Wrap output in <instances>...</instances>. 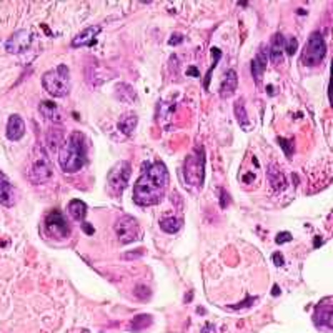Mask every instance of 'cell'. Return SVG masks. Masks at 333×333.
Masks as SVG:
<instances>
[{"label": "cell", "instance_id": "cell-1", "mask_svg": "<svg viewBox=\"0 0 333 333\" xmlns=\"http://www.w3.org/2000/svg\"><path fill=\"white\" fill-rule=\"evenodd\" d=\"M168 184V170L163 162L147 163L134 187V200L137 205L148 207L165 197Z\"/></svg>", "mask_w": 333, "mask_h": 333}, {"label": "cell", "instance_id": "cell-2", "mask_svg": "<svg viewBox=\"0 0 333 333\" xmlns=\"http://www.w3.org/2000/svg\"><path fill=\"white\" fill-rule=\"evenodd\" d=\"M87 162V139L82 132H74L58 150V163L65 173L79 172Z\"/></svg>", "mask_w": 333, "mask_h": 333}, {"label": "cell", "instance_id": "cell-3", "mask_svg": "<svg viewBox=\"0 0 333 333\" xmlns=\"http://www.w3.org/2000/svg\"><path fill=\"white\" fill-rule=\"evenodd\" d=\"M42 85L52 97H65L70 94V72L67 65H58L42 75Z\"/></svg>", "mask_w": 333, "mask_h": 333}, {"label": "cell", "instance_id": "cell-4", "mask_svg": "<svg viewBox=\"0 0 333 333\" xmlns=\"http://www.w3.org/2000/svg\"><path fill=\"white\" fill-rule=\"evenodd\" d=\"M25 177L34 185H44L45 182L50 180V177H52V165H50L47 153L42 148H35L34 157L27 163Z\"/></svg>", "mask_w": 333, "mask_h": 333}, {"label": "cell", "instance_id": "cell-5", "mask_svg": "<svg viewBox=\"0 0 333 333\" xmlns=\"http://www.w3.org/2000/svg\"><path fill=\"white\" fill-rule=\"evenodd\" d=\"M184 177L189 185L202 187L205 180V153L203 148L198 147L193 153L189 155L184 165Z\"/></svg>", "mask_w": 333, "mask_h": 333}, {"label": "cell", "instance_id": "cell-6", "mask_svg": "<svg viewBox=\"0 0 333 333\" xmlns=\"http://www.w3.org/2000/svg\"><path fill=\"white\" fill-rule=\"evenodd\" d=\"M327 55V44L323 40L320 32H313L310 34L308 42L305 45L303 53H302V62L307 67H315L318 65Z\"/></svg>", "mask_w": 333, "mask_h": 333}, {"label": "cell", "instance_id": "cell-7", "mask_svg": "<svg viewBox=\"0 0 333 333\" xmlns=\"http://www.w3.org/2000/svg\"><path fill=\"white\" fill-rule=\"evenodd\" d=\"M130 173H132V167L129 162L127 160L118 162L107 177L108 193L113 195V197H120L122 191L125 190V187L129 185Z\"/></svg>", "mask_w": 333, "mask_h": 333}, {"label": "cell", "instance_id": "cell-8", "mask_svg": "<svg viewBox=\"0 0 333 333\" xmlns=\"http://www.w3.org/2000/svg\"><path fill=\"white\" fill-rule=\"evenodd\" d=\"M45 232H47L48 237L57 240L67 238L70 235V227H68V222L65 220L63 213H60L58 210H53L50 212L47 218H45Z\"/></svg>", "mask_w": 333, "mask_h": 333}, {"label": "cell", "instance_id": "cell-9", "mask_svg": "<svg viewBox=\"0 0 333 333\" xmlns=\"http://www.w3.org/2000/svg\"><path fill=\"white\" fill-rule=\"evenodd\" d=\"M115 234L122 243H132L139 238L140 235V225L134 217L124 215L120 217L115 223Z\"/></svg>", "mask_w": 333, "mask_h": 333}, {"label": "cell", "instance_id": "cell-10", "mask_svg": "<svg viewBox=\"0 0 333 333\" xmlns=\"http://www.w3.org/2000/svg\"><path fill=\"white\" fill-rule=\"evenodd\" d=\"M32 39H34V35H32V32L27 30V29L15 32V34H13L12 37L7 40L5 50L8 53H22V52H25V50L32 45Z\"/></svg>", "mask_w": 333, "mask_h": 333}, {"label": "cell", "instance_id": "cell-11", "mask_svg": "<svg viewBox=\"0 0 333 333\" xmlns=\"http://www.w3.org/2000/svg\"><path fill=\"white\" fill-rule=\"evenodd\" d=\"M24 134H25L24 118H22L20 115H17V113H13L7 122V129H5L7 139L12 140V142H17V140H20L22 137H24Z\"/></svg>", "mask_w": 333, "mask_h": 333}, {"label": "cell", "instance_id": "cell-12", "mask_svg": "<svg viewBox=\"0 0 333 333\" xmlns=\"http://www.w3.org/2000/svg\"><path fill=\"white\" fill-rule=\"evenodd\" d=\"M268 182H270V187L273 191H284L286 189V177L285 173L282 172V168L277 165V163H270L267 170Z\"/></svg>", "mask_w": 333, "mask_h": 333}, {"label": "cell", "instance_id": "cell-13", "mask_svg": "<svg viewBox=\"0 0 333 333\" xmlns=\"http://www.w3.org/2000/svg\"><path fill=\"white\" fill-rule=\"evenodd\" d=\"M39 108H40V113H42V117L45 120L52 122L53 125L62 124V112H60V108L57 107V103L50 102V100H44Z\"/></svg>", "mask_w": 333, "mask_h": 333}, {"label": "cell", "instance_id": "cell-14", "mask_svg": "<svg viewBox=\"0 0 333 333\" xmlns=\"http://www.w3.org/2000/svg\"><path fill=\"white\" fill-rule=\"evenodd\" d=\"M237 85H238V75H237L235 70H227L225 75H223L222 85H220V95L223 98H229L232 94L237 90Z\"/></svg>", "mask_w": 333, "mask_h": 333}, {"label": "cell", "instance_id": "cell-15", "mask_svg": "<svg viewBox=\"0 0 333 333\" xmlns=\"http://www.w3.org/2000/svg\"><path fill=\"white\" fill-rule=\"evenodd\" d=\"M315 323L318 327H325L333 330V307L332 305H322L315 310Z\"/></svg>", "mask_w": 333, "mask_h": 333}, {"label": "cell", "instance_id": "cell-16", "mask_svg": "<svg viewBox=\"0 0 333 333\" xmlns=\"http://www.w3.org/2000/svg\"><path fill=\"white\" fill-rule=\"evenodd\" d=\"M0 203L5 207H12L15 203V193H13L12 184L5 179L2 172H0Z\"/></svg>", "mask_w": 333, "mask_h": 333}, {"label": "cell", "instance_id": "cell-17", "mask_svg": "<svg viewBox=\"0 0 333 333\" xmlns=\"http://www.w3.org/2000/svg\"><path fill=\"white\" fill-rule=\"evenodd\" d=\"M100 27L98 25H92V27H87V29H84L80 32L79 35L74 39V42H72V45L74 47H84V45H90L94 44L95 37L100 34Z\"/></svg>", "mask_w": 333, "mask_h": 333}, {"label": "cell", "instance_id": "cell-18", "mask_svg": "<svg viewBox=\"0 0 333 333\" xmlns=\"http://www.w3.org/2000/svg\"><path fill=\"white\" fill-rule=\"evenodd\" d=\"M267 58H268V53H267V47L265 45H262L257 53V57L253 58L252 62V74H253V79L255 80H260V77L263 75V72H265V67H267Z\"/></svg>", "mask_w": 333, "mask_h": 333}, {"label": "cell", "instance_id": "cell-19", "mask_svg": "<svg viewBox=\"0 0 333 333\" xmlns=\"http://www.w3.org/2000/svg\"><path fill=\"white\" fill-rule=\"evenodd\" d=\"M272 50H270V60L273 63H282V60H284V50H285V40L284 35L282 34H275V37L272 39Z\"/></svg>", "mask_w": 333, "mask_h": 333}, {"label": "cell", "instance_id": "cell-20", "mask_svg": "<svg viewBox=\"0 0 333 333\" xmlns=\"http://www.w3.org/2000/svg\"><path fill=\"white\" fill-rule=\"evenodd\" d=\"M137 124H139V118H137L135 113H127V115H124L120 120H118L117 127L124 135H132V132L135 130Z\"/></svg>", "mask_w": 333, "mask_h": 333}, {"label": "cell", "instance_id": "cell-21", "mask_svg": "<svg viewBox=\"0 0 333 333\" xmlns=\"http://www.w3.org/2000/svg\"><path fill=\"white\" fill-rule=\"evenodd\" d=\"M68 213L70 217L77 222H84V218L87 217V205L82 200H72L68 203Z\"/></svg>", "mask_w": 333, "mask_h": 333}, {"label": "cell", "instance_id": "cell-22", "mask_svg": "<svg viewBox=\"0 0 333 333\" xmlns=\"http://www.w3.org/2000/svg\"><path fill=\"white\" fill-rule=\"evenodd\" d=\"M182 225H184V222L177 217H163L160 220L162 230L167 232V234H177L182 229Z\"/></svg>", "mask_w": 333, "mask_h": 333}, {"label": "cell", "instance_id": "cell-23", "mask_svg": "<svg viewBox=\"0 0 333 333\" xmlns=\"http://www.w3.org/2000/svg\"><path fill=\"white\" fill-rule=\"evenodd\" d=\"M153 323V318L150 317V315L143 313V315H137L134 317V320L130 322V330L132 332H140V330H145V328H148L150 325Z\"/></svg>", "mask_w": 333, "mask_h": 333}, {"label": "cell", "instance_id": "cell-24", "mask_svg": "<svg viewBox=\"0 0 333 333\" xmlns=\"http://www.w3.org/2000/svg\"><path fill=\"white\" fill-rule=\"evenodd\" d=\"M47 143H48L50 150H58V147L62 148V145H63L62 130H58V129H55V127H52V129L48 130V134H47Z\"/></svg>", "mask_w": 333, "mask_h": 333}, {"label": "cell", "instance_id": "cell-25", "mask_svg": "<svg viewBox=\"0 0 333 333\" xmlns=\"http://www.w3.org/2000/svg\"><path fill=\"white\" fill-rule=\"evenodd\" d=\"M115 90H117V98L122 100V102L130 103V102H134V100L137 98L135 90L132 89L130 85H127V84H118Z\"/></svg>", "mask_w": 333, "mask_h": 333}, {"label": "cell", "instance_id": "cell-26", "mask_svg": "<svg viewBox=\"0 0 333 333\" xmlns=\"http://www.w3.org/2000/svg\"><path fill=\"white\" fill-rule=\"evenodd\" d=\"M235 117H237V120H238V124L241 125V129H247L248 115L243 107V100H237L235 102Z\"/></svg>", "mask_w": 333, "mask_h": 333}, {"label": "cell", "instance_id": "cell-27", "mask_svg": "<svg viewBox=\"0 0 333 333\" xmlns=\"http://www.w3.org/2000/svg\"><path fill=\"white\" fill-rule=\"evenodd\" d=\"M296 47H298V42H296L295 37H290L288 40H285V52L288 53V55H293L296 52Z\"/></svg>", "mask_w": 333, "mask_h": 333}, {"label": "cell", "instance_id": "cell-28", "mask_svg": "<svg viewBox=\"0 0 333 333\" xmlns=\"http://www.w3.org/2000/svg\"><path fill=\"white\" fill-rule=\"evenodd\" d=\"M212 53H213V67H215V65H217V62H218V58L222 57V52H220V50H218V48H215V47H213V48H212ZM213 67L210 68V74H212ZM210 74H208L207 80H205V84H203V87H205V89H208V84H210Z\"/></svg>", "mask_w": 333, "mask_h": 333}, {"label": "cell", "instance_id": "cell-29", "mask_svg": "<svg viewBox=\"0 0 333 333\" xmlns=\"http://www.w3.org/2000/svg\"><path fill=\"white\" fill-rule=\"evenodd\" d=\"M278 143L284 145V152L288 155V157H291V153H293V147H291V140H285V139H278Z\"/></svg>", "mask_w": 333, "mask_h": 333}, {"label": "cell", "instance_id": "cell-30", "mask_svg": "<svg viewBox=\"0 0 333 333\" xmlns=\"http://www.w3.org/2000/svg\"><path fill=\"white\" fill-rule=\"evenodd\" d=\"M290 240H291V234H288V232H280V234L277 235V238H275V241L278 245L285 243V241H290Z\"/></svg>", "mask_w": 333, "mask_h": 333}, {"label": "cell", "instance_id": "cell-31", "mask_svg": "<svg viewBox=\"0 0 333 333\" xmlns=\"http://www.w3.org/2000/svg\"><path fill=\"white\" fill-rule=\"evenodd\" d=\"M328 100L333 107V60H332V72H330V85H328Z\"/></svg>", "mask_w": 333, "mask_h": 333}, {"label": "cell", "instance_id": "cell-32", "mask_svg": "<svg viewBox=\"0 0 333 333\" xmlns=\"http://www.w3.org/2000/svg\"><path fill=\"white\" fill-rule=\"evenodd\" d=\"M272 260H273V263H275L277 267H282V265H284V257H282V255L278 253V252H275V253H273Z\"/></svg>", "mask_w": 333, "mask_h": 333}, {"label": "cell", "instance_id": "cell-33", "mask_svg": "<svg viewBox=\"0 0 333 333\" xmlns=\"http://www.w3.org/2000/svg\"><path fill=\"white\" fill-rule=\"evenodd\" d=\"M82 230H84L85 234H89V235H94L92 225H90V223H87V222H82Z\"/></svg>", "mask_w": 333, "mask_h": 333}, {"label": "cell", "instance_id": "cell-34", "mask_svg": "<svg viewBox=\"0 0 333 333\" xmlns=\"http://www.w3.org/2000/svg\"><path fill=\"white\" fill-rule=\"evenodd\" d=\"M179 42H182V35L173 34V35H172V40H170V45H177Z\"/></svg>", "mask_w": 333, "mask_h": 333}, {"label": "cell", "instance_id": "cell-35", "mask_svg": "<svg viewBox=\"0 0 333 333\" xmlns=\"http://www.w3.org/2000/svg\"><path fill=\"white\" fill-rule=\"evenodd\" d=\"M222 195H223V200H222V207L225 208L227 205H229V195H227L225 190H222Z\"/></svg>", "mask_w": 333, "mask_h": 333}, {"label": "cell", "instance_id": "cell-36", "mask_svg": "<svg viewBox=\"0 0 333 333\" xmlns=\"http://www.w3.org/2000/svg\"><path fill=\"white\" fill-rule=\"evenodd\" d=\"M187 74H189V75H191V74H193V75H198V70H197V68H193V70H191V68H190V70L187 72Z\"/></svg>", "mask_w": 333, "mask_h": 333}, {"label": "cell", "instance_id": "cell-37", "mask_svg": "<svg viewBox=\"0 0 333 333\" xmlns=\"http://www.w3.org/2000/svg\"><path fill=\"white\" fill-rule=\"evenodd\" d=\"M272 293H273V295H280V290H278V286H275V288H272Z\"/></svg>", "mask_w": 333, "mask_h": 333}]
</instances>
